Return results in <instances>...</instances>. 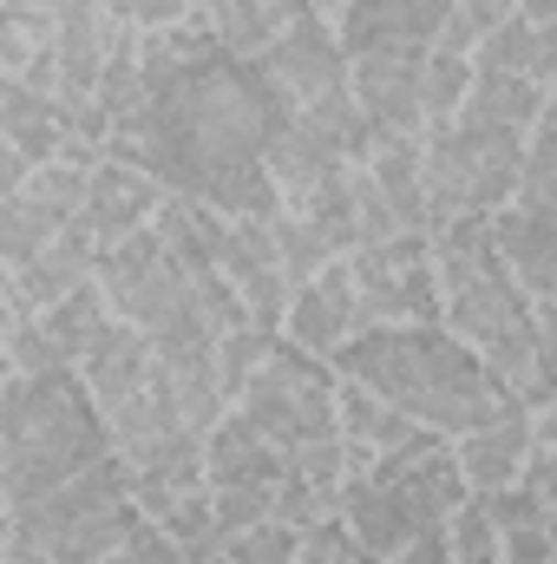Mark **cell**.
I'll list each match as a JSON object with an SVG mask.
<instances>
[{"label": "cell", "mask_w": 557, "mask_h": 564, "mask_svg": "<svg viewBox=\"0 0 557 564\" xmlns=\"http://www.w3.org/2000/svg\"><path fill=\"white\" fill-rule=\"evenodd\" d=\"M7 532H13V506H7V492H0V552H7Z\"/></svg>", "instance_id": "b9f144b4"}, {"label": "cell", "mask_w": 557, "mask_h": 564, "mask_svg": "<svg viewBox=\"0 0 557 564\" xmlns=\"http://www.w3.org/2000/svg\"><path fill=\"white\" fill-rule=\"evenodd\" d=\"M466 59H472V73H525V79L551 86V73H557V26H525V20L512 13V20H499L492 33H479Z\"/></svg>", "instance_id": "44dd1931"}, {"label": "cell", "mask_w": 557, "mask_h": 564, "mask_svg": "<svg viewBox=\"0 0 557 564\" xmlns=\"http://www.w3.org/2000/svg\"><path fill=\"white\" fill-rule=\"evenodd\" d=\"M99 7H106V13H112V20H119V0H99Z\"/></svg>", "instance_id": "ee69618b"}, {"label": "cell", "mask_w": 557, "mask_h": 564, "mask_svg": "<svg viewBox=\"0 0 557 564\" xmlns=\"http://www.w3.org/2000/svg\"><path fill=\"white\" fill-rule=\"evenodd\" d=\"M13 7H33V13H53L59 0H13Z\"/></svg>", "instance_id": "7bdbcfd3"}, {"label": "cell", "mask_w": 557, "mask_h": 564, "mask_svg": "<svg viewBox=\"0 0 557 564\" xmlns=\"http://www.w3.org/2000/svg\"><path fill=\"white\" fill-rule=\"evenodd\" d=\"M243 421L256 426L270 446H308V440H328L335 433V368L321 355H302L276 335L270 361L243 381V394L230 401Z\"/></svg>", "instance_id": "5b68a950"}, {"label": "cell", "mask_w": 557, "mask_h": 564, "mask_svg": "<svg viewBox=\"0 0 557 564\" xmlns=\"http://www.w3.org/2000/svg\"><path fill=\"white\" fill-rule=\"evenodd\" d=\"M79 381H86V394H92V408H99V421H106L119 453L184 426L177 401H171V375H164V361L151 355V341L132 322H112L99 335V348L79 361Z\"/></svg>", "instance_id": "277c9868"}, {"label": "cell", "mask_w": 557, "mask_h": 564, "mask_svg": "<svg viewBox=\"0 0 557 564\" xmlns=\"http://www.w3.org/2000/svg\"><path fill=\"white\" fill-rule=\"evenodd\" d=\"M446 552H452V564H499V525L479 512V499H466L446 519Z\"/></svg>", "instance_id": "1f68e13d"}, {"label": "cell", "mask_w": 557, "mask_h": 564, "mask_svg": "<svg viewBox=\"0 0 557 564\" xmlns=\"http://www.w3.org/2000/svg\"><path fill=\"white\" fill-rule=\"evenodd\" d=\"M282 479V446H270L237 408L217 426H204V486H256L276 492Z\"/></svg>", "instance_id": "e0dca14e"}, {"label": "cell", "mask_w": 557, "mask_h": 564, "mask_svg": "<svg viewBox=\"0 0 557 564\" xmlns=\"http://www.w3.org/2000/svg\"><path fill=\"white\" fill-rule=\"evenodd\" d=\"M66 217H53L46 204H33L26 191H13V197H0V270H13V263H26L40 243H53V230H59Z\"/></svg>", "instance_id": "cb8c5ba5"}, {"label": "cell", "mask_w": 557, "mask_h": 564, "mask_svg": "<svg viewBox=\"0 0 557 564\" xmlns=\"http://www.w3.org/2000/svg\"><path fill=\"white\" fill-rule=\"evenodd\" d=\"M210 270L230 282V295L243 302V315L256 328H282V308H288V282L282 263L270 250V224H237L223 217L217 224V243H210Z\"/></svg>", "instance_id": "ba28073f"}, {"label": "cell", "mask_w": 557, "mask_h": 564, "mask_svg": "<svg viewBox=\"0 0 557 564\" xmlns=\"http://www.w3.org/2000/svg\"><path fill=\"white\" fill-rule=\"evenodd\" d=\"M419 59L407 46H368L348 59V99L368 119V132H407L419 139Z\"/></svg>", "instance_id": "9c48e42d"}, {"label": "cell", "mask_w": 557, "mask_h": 564, "mask_svg": "<svg viewBox=\"0 0 557 564\" xmlns=\"http://www.w3.org/2000/svg\"><path fill=\"white\" fill-rule=\"evenodd\" d=\"M551 558H557V532H551V525L499 532V564H551Z\"/></svg>", "instance_id": "d590c367"}, {"label": "cell", "mask_w": 557, "mask_h": 564, "mask_svg": "<svg viewBox=\"0 0 557 564\" xmlns=\"http://www.w3.org/2000/svg\"><path fill=\"white\" fill-rule=\"evenodd\" d=\"M210 519H217V532L230 545L237 532H250L256 519H270V492H256V486H210Z\"/></svg>", "instance_id": "836d02e7"}, {"label": "cell", "mask_w": 557, "mask_h": 564, "mask_svg": "<svg viewBox=\"0 0 557 564\" xmlns=\"http://www.w3.org/2000/svg\"><path fill=\"white\" fill-rule=\"evenodd\" d=\"M288 348L302 355H335L341 341L361 335V308H354V282H348V263H321L302 289H288V308H282V328H276Z\"/></svg>", "instance_id": "8fae6325"}, {"label": "cell", "mask_w": 557, "mask_h": 564, "mask_svg": "<svg viewBox=\"0 0 557 564\" xmlns=\"http://www.w3.org/2000/svg\"><path fill=\"white\" fill-rule=\"evenodd\" d=\"M119 26H125V20H112L99 0H59V7H53V66H59V73H53V99L66 106V119L92 99L99 66H106Z\"/></svg>", "instance_id": "30bf717a"}, {"label": "cell", "mask_w": 557, "mask_h": 564, "mask_svg": "<svg viewBox=\"0 0 557 564\" xmlns=\"http://www.w3.org/2000/svg\"><path fill=\"white\" fill-rule=\"evenodd\" d=\"M190 7H204V0H190Z\"/></svg>", "instance_id": "f6af8a7d"}, {"label": "cell", "mask_w": 557, "mask_h": 564, "mask_svg": "<svg viewBox=\"0 0 557 564\" xmlns=\"http://www.w3.org/2000/svg\"><path fill=\"white\" fill-rule=\"evenodd\" d=\"M270 348H276V328H256V322H237V328H223L217 335V388H223V401H237L243 394V381L270 361Z\"/></svg>", "instance_id": "484cf974"}, {"label": "cell", "mask_w": 557, "mask_h": 564, "mask_svg": "<svg viewBox=\"0 0 557 564\" xmlns=\"http://www.w3.org/2000/svg\"><path fill=\"white\" fill-rule=\"evenodd\" d=\"M139 519H144L139 506H112V512H99V519H86V525L59 532V539L46 545V564H92V558H106L119 539H132V525H139Z\"/></svg>", "instance_id": "d4e9b609"}, {"label": "cell", "mask_w": 557, "mask_h": 564, "mask_svg": "<svg viewBox=\"0 0 557 564\" xmlns=\"http://www.w3.org/2000/svg\"><path fill=\"white\" fill-rule=\"evenodd\" d=\"M33 204H46L53 217H79V204H86V164H66V158H46V164H33L26 171V184H20Z\"/></svg>", "instance_id": "83f0119b"}, {"label": "cell", "mask_w": 557, "mask_h": 564, "mask_svg": "<svg viewBox=\"0 0 557 564\" xmlns=\"http://www.w3.org/2000/svg\"><path fill=\"white\" fill-rule=\"evenodd\" d=\"M341 191H348V217H354V250H361V243H387V237H401V224H394L387 197L374 191V177H368L361 164H348V171H341Z\"/></svg>", "instance_id": "f1b7e54d"}, {"label": "cell", "mask_w": 557, "mask_h": 564, "mask_svg": "<svg viewBox=\"0 0 557 564\" xmlns=\"http://www.w3.org/2000/svg\"><path fill=\"white\" fill-rule=\"evenodd\" d=\"M328 368L354 388H368L374 401H387L394 414H407L426 433H466V426L492 421L505 408H518L492 368L459 341L446 335L439 322H394V328H368L354 341H341L328 355Z\"/></svg>", "instance_id": "6da1fadb"}, {"label": "cell", "mask_w": 557, "mask_h": 564, "mask_svg": "<svg viewBox=\"0 0 557 564\" xmlns=\"http://www.w3.org/2000/svg\"><path fill=\"white\" fill-rule=\"evenodd\" d=\"M394 564H452V552H446V525H433V532H414V539L394 552Z\"/></svg>", "instance_id": "f35d334b"}, {"label": "cell", "mask_w": 557, "mask_h": 564, "mask_svg": "<svg viewBox=\"0 0 557 564\" xmlns=\"http://www.w3.org/2000/svg\"><path fill=\"white\" fill-rule=\"evenodd\" d=\"M354 282V308H361V335L368 328H394V322H439V289L426 263V237L401 230L387 243H361L341 257Z\"/></svg>", "instance_id": "8992f818"}, {"label": "cell", "mask_w": 557, "mask_h": 564, "mask_svg": "<svg viewBox=\"0 0 557 564\" xmlns=\"http://www.w3.org/2000/svg\"><path fill=\"white\" fill-rule=\"evenodd\" d=\"M446 13L479 40V33H492L499 20H512V13H518V0H446Z\"/></svg>", "instance_id": "8d00e7d4"}, {"label": "cell", "mask_w": 557, "mask_h": 564, "mask_svg": "<svg viewBox=\"0 0 557 564\" xmlns=\"http://www.w3.org/2000/svg\"><path fill=\"white\" fill-rule=\"evenodd\" d=\"M525 139L485 132V126H426L419 132V191H426V230L446 217H492L518 191Z\"/></svg>", "instance_id": "3957f363"}, {"label": "cell", "mask_w": 557, "mask_h": 564, "mask_svg": "<svg viewBox=\"0 0 557 564\" xmlns=\"http://www.w3.org/2000/svg\"><path fill=\"white\" fill-rule=\"evenodd\" d=\"M184 13H190V0H119V20H125V26H139V33L171 26V20H184Z\"/></svg>", "instance_id": "74e56055"}, {"label": "cell", "mask_w": 557, "mask_h": 564, "mask_svg": "<svg viewBox=\"0 0 557 564\" xmlns=\"http://www.w3.org/2000/svg\"><path fill=\"white\" fill-rule=\"evenodd\" d=\"M112 433L99 421L79 368H46V375H7L0 388V492L7 506H33L73 473L99 466Z\"/></svg>", "instance_id": "7a4b0ae2"}, {"label": "cell", "mask_w": 557, "mask_h": 564, "mask_svg": "<svg viewBox=\"0 0 557 564\" xmlns=\"http://www.w3.org/2000/svg\"><path fill=\"white\" fill-rule=\"evenodd\" d=\"M551 112V86L525 79V73H472L466 99H459V126H485V132H512L525 139L538 119Z\"/></svg>", "instance_id": "ac0fdd59"}, {"label": "cell", "mask_w": 557, "mask_h": 564, "mask_svg": "<svg viewBox=\"0 0 557 564\" xmlns=\"http://www.w3.org/2000/svg\"><path fill=\"white\" fill-rule=\"evenodd\" d=\"M466 86H472V59L466 53H446V46H426V59H419V132L426 126H446L459 112Z\"/></svg>", "instance_id": "7402d4cb"}, {"label": "cell", "mask_w": 557, "mask_h": 564, "mask_svg": "<svg viewBox=\"0 0 557 564\" xmlns=\"http://www.w3.org/2000/svg\"><path fill=\"white\" fill-rule=\"evenodd\" d=\"M119 459L132 466V506H139L151 525H157L184 492L204 486V433H190V426H177V433H164V440H144L132 453H119Z\"/></svg>", "instance_id": "4fadbf2b"}, {"label": "cell", "mask_w": 557, "mask_h": 564, "mask_svg": "<svg viewBox=\"0 0 557 564\" xmlns=\"http://www.w3.org/2000/svg\"><path fill=\"white\" fill-rule=\"evenodd\" d=\"M361 171L374 177V191L387 197L394 224L426 237V191H419V139L407 132H374L368 151H361Z\"/></svg>", "instance_id": "d6986e66"}, {"label": "cell", "mask_w": 557, "mask_h": 564, "mask_svg": "<svg viewBox=\"0 0 557 564\" xmlns=\"http://www.w3.org/2000/svg\"><path fill=\"white\" fill-rule=\"evenodd\" d=\"M223 564H295V525L256 519L250 532H237V539L223 545Z\"/></svg>", "instance_id": "d6a6232c"}, {"label": "cell", "mask_w": 557, "mask_h": 564, "mask_svg": "<svg viewBox=\"0 0 557 564\" xmlns=\"http://www.w3.org/2000/svg\"><path fill=\"white\" fill-rule=\"evenodd\" d=\"M256 66H263V79L282 93V106H288V112H308V106H321V99L348 93V59H341L335 26H328L321 13H295L276 40L263 46V59H256Z\"/></svg>", "instance_id": "52a82bcc"}, {"label": "cell", "mask_w": 557, "mask_h": 564, "mask_svg": "<svg viewBox=\"0 0 557 564\" xmlns=\"http://www.w3.org/2000/svg\"><path fill=\"white\" fill-rule=\"evenodd\" d=\"M20 322V308H13V289H7V270H0V335Z\"/></svg>", "instance_id": "60d3db41"}, {"label": "cell", "mask_w": 557, "mask_h": 564, "mask_svg": "<svg viewBox=\"0 0 557 564\" xmlns=\"http://www.w3.org/2000/svg\"><path fill=\"white\" fill-rule=\"evenodd\" d=\"M20 184H26V158H20V151H13V144L0 139V197H13V191H20Z\"/></svg>", "instance_id": "ab89813d"}, {"label": "cell", "mask_w": 557, "mask_h": 564, "mask_svg": "<svg viewBox=\"0 0 557 564\" xmlns=\"http://www.w3.org/2000/svg\"><path fill=\"white\" fill-rule=\"evenodd\" d=\"M525 446H532V414L525 408H505L492 421L452 433V466L466 479V492H499L525 473Z\"/></svg>", "instance_id": "2e32d148"}, {"label": "cell", "mask_w": 557, "mask_h": 564, "mask_svg": "<svg viewBox=\"0 0 557 564\" xmlns=\"http://www.w3.org/2000/svg\"><path fill=\"white\" fill-rule=\"evenodd\" d=\"M270 250H276L282 282H288V289H302V282L315 276L321 263H335V257H328V243H321L302 217H288V210H276V217H270Z\"/></svg>", "instance_id": "4316f807"}, {"label": "cell", "mask_w": 557, "mask_h": 564, "mask_svg": "<svg viewBox=\"0 0 557 564\" xmlns=\"http://www.w3.org/2000/svg\"><path fill=\"white\" fill-rule=\"evenodd\" d=\"M485 243L532 302L557 295V204H499L485 217Z\"/></svg>", "instance_id": "7c38bea8"}, {"label": "cell", "mask_w": 557, "mask_h": 564, "mask_svg": "<svg viewBox=\"0 0 557 564\" xmlns=\"http://www.w3.org/2000/svg\"><path fill=\"white\" fill-rule=\"evenodd\" d=\"M157 204H164V184H157V177H144L139 164L99 158V164L86 171L79 224L92 230V243H112V237H125V230L151 224V217H157Z\"/></svg>", "instance_id": "5bb4252c"}, {"label": "cell", "mask_w": 557, "mask_h": 564, "mask_svg": "<svg viewBox=\"0 0 557 564\" xmlns=\"http://www.w3.org/2000/svg\"><path fill=\"white\" fill-rule=\"evenodd\" d=\"M33 322H40V335H46L53 361H59V368H79V361H86V355L99 348V335H106V328H112L119 315H112V302L99 295V282L86 276L79 289H66L59 302H46V308H40Z\"/></svg>", "instance_id": "ffe728a7"}, {"label": "cell", "mask_w": 557, "mask_h": 564, "mask_svg": "<svg viewBox=\"0 0 557 564\" xmlns=\"http://www.w3.org/2000/svg\"><path fill=\"white\" fill-rule=\"evenodd\" d=\"M197 13L210 20L217 46H223V53H237V59H263V46L276 40V26H270V7H263V0H204Z\"/></svg>", "instance_id": "603a6c76"}, {"label": "cell", "mask_w": 557, "mask_h": 564, "mask_svg": "<svg viewBox=\"0 0 557 564\" xmlns=\"http://www.w3.org/2000/svg\"><path fill=\"white\" fill-rule=\"evenodd\" d=\"M92 564H184V552H177L151 519H139V525H132V539H119L106 558H92Z\"/></svg>", "instance_id": "e575fe53"}, {"label": "cell", "mask_w": 557, "mask_h": 564, "mask_svg": "<svg viewBox=\"0 0 557 564\" xmlns=\"http://www.w3.org/2000/svg\"><path fill=\"white\" fill-rule=\"evenodd\" d=\"M92 230L73 217V224H59L53 230V243H40L26 263H13L7 270V289H13V308L20 315H40L46 302H59L66 289H79V282L92 276Z\"/></svg>", "instance_id": "9a60e30c"}, {"label": "cell", "mask_w": 557, "mask_h": 564, "mask_svg": "<svg viewBox=\"0 0 557 564\" xmlns=\"http://www.w3.org/2000/svg\"><path fill=\"white\" fill-rule=\"evenodd\" d=\"M295 564H374V558H368L361 539L341 525V512H328V519H315V525L295 532Z\"/></svg>", "instance_id": "4dcf8cb0"}, {"label": "cell", "mask_w": 557, "mask_h": 564, "mask_svg": "<svg viewBox=\"0 0 557 564\" xmlns=\"http://www.w3.org/2000/svg\"><path fill=\"white\" fill-rule=\"evenodd\" d=\"M46 40H53V13H33V7L0 0V73H20Z\"/></svg>", "instance_id": "f546056e"}]
</instances>
